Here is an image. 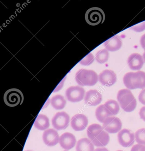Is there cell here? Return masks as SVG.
<instances>
[{
	"label": "cell",
	"mask_w": 145,
	"mask_h": 151,
	"mask_svg": "<svg viewBox=\"0 0 145 151\" xmlns=\"http://www.w3.org/2000/svg\"><path fill=\"white\" fill-rule=\"evenodd\" d=\"M87 135L95 146L104 147L109 142L110 136L108 133L102 126L98 124H93L88 127Z\"/></svg>",
	"instance_id": "obj_1"
},
{
	"label": "cell",
	"mask_w": 145,
	"mask_h": 151,
	"mask_svg": "<svg viewBox=\"0 0 145 151\" xmlns=\"http://www.w3.org/2000/svg\"><path fill=\"white\" fill-rule=\"evenodd\" d=\"M123 81L127 89H144L145 88V73L141 71L129 72L125 75Z\"/></svg>",
	"instance_id": "obj_2"
},
{
	"label": "cell",
	"mask_w": 145,
	"mask_h": 151,
	"mask_svg": "<svg viewBox=\"0 0 145 151\" xmlns=\"http://www.w3.org/2000/svg\"><path fill=\"white\" fill-rule=\"evenodd\" d=\"M117 100L121 108L125 112H133L136 108V99L131 92L128 89L120 90L118 93Z\"/></svg>",
	"instance_id": "obj_3"
},
{
	"label": "cell",
	"mask_w": 145,
	"mask_h": 151,
	"mask_svg": "<svg viewBox=\"0 0 145 151\" xmlns=\"http://www.w3.org/2000/svg\"><path fill=\"white\" fill-rule=\"evenodd\" d=\"M75 79L81 86H93L96 84L99 77L93 70L81 69L76 73Z\"/></svg>",
	"instance_id": "obj_4"
},
{
	"label": "cell",
	"mask_w": 145,
	"mask_h": 151,
	"mask_svg": "<svg viewBox=\"0 0 145 151\" xmlns=\"http://www.w3.org/2000/svg\"><path fill=\"white\" fill-rule=\"evenodd\" d=\"M85 18L88 24L92 26H95L104 22L105 14L100 8L93 7L87 11Z\"/></svg>",
	"instance_id": "obj_5"
},
{
	"label": "cell",
	"mask_w": 145,
	"mask_h": 151,
	"mask_svg": "<svg viewBox=\"0 0 145 151\" xmlns=\"http://www.w3.org/2000/svg\"><path fill=\"white\" fill-rule=\"evenodd\" d=\"M4 100L7 106L15 107L22 105L24 101V95L19 89L12 88L5 92Z\"/></svg>",
	"instance_id": "obj_6"
},
{
	"label": "cell",
	"mask_w": 145,
	"mask_h": 151,
	"mask_svg": "<svg viewBox=\"0 0 145 151\" xmlns=\"http://www.w3.org/2000/svg\"><path fill=\"white\" fill-rule=\"evenodd\" d=\"M102 127L108 133H116L122 129V122L118 117L110 116L105 119L103 122Z\"/></svg>",
	"instance_id": "obj_7"
},
{
	"label": "cell",
	"mask_w": 145,
	"mask_h": 151,
	"mask_svg": "<svg viewBox=\"0 0 145 151\" xmlns=\"http://www.w3.org/2000/svg\"><path fill=\"white\" fill-rule=\"evenodd\" d=\"M85 93L84 89L79 86H71L66 90L65 95L71 102H79L84 99Z\"/></svg>",
	"instance_id": "obj_8"
},
{
	"label": "cell",
	"mask_w": 145,
	"mask_h": 151,
	"mask_svg": "<svg viewBox=\"0 0 145 151\" xmlns=\"http://www.w3.org/2000/svg\"><path fill=\"white\" fill-rule=\"evenodd\" d=\"M70 121L69 115L64 112L56 113L52 118V122L54 128L58 130H63L68 127Z\"/></svg>",
	"instance_id": "obj_9"
},
{
	"label": "cell",
	"mask_w": 145,
	"mask_h": 151,
	"mask_svg": "<svg viewBox=\"0 0 145 151\" xmlns=\"http://www.w3.org/2000/svg\"><path fill=\"white\" fill-rule=\"evenodd\" d=\"M134 133L131 132L128 129L121 130L118 134V139L119 144L125 147H130L134 143Z\"/></svg>",
	"instance_id": "obj_10"
},
{
	"label": "cell",
	"mask_w": 145,
	"mask_h": 151,
	"mask_svg": "<svg viewBox=\"0 0 145 151\" xmlns=\"http://www.w3.org/2000/svg\"><path fill=\"white\" fill-rule=\"evenodd\" d=\"M99 80L102 85L110 87L116 82V75L112 70H106L99 75Z\"/></svg>",
	"instance_id": "obj_11"
},
{
	"label": "cell",
	"mask_w": 145,
	"mask_h": 151,
	"mask_svg": "<svg viewBox=\"0 0 145 151\" xmlns=\"http://www.w3.org/2000/svg\"><path fill=\"white\" fill-rule=\"evenodd\" d=\"M87 117L83 114L75 115L71 119V126L73 129L76 131L84 130L88 124Z\"/></svg>",
	"instance_id": "obj_12"
},
{
	"label": "cell",
	"mask_w": 145,
	"mask_h": 151,
	"mask_svg": "<svg viewBox=\"0 0 145 151\" xmlns=\"http://www.w3.org/2000/svg\"><path fill=\"white\" fill-rule=\"evenodd\" d=\"M43 140L45 144L48 146H54L58 144L60 140L59 134L53 129H48L44 132Z\"/></svg>",
	"instance_id": "obj_13"
},
{
	"label": "cell",
	"mask_w": 145,
	"mask_h": 151,
	"mask_svg": "<svg viewBox=\"0 0 145 151\" xmlns=\"http://www.w3.org/2000/svg\"><path fill=\"white\" fill-rule=\"evenodd\" d=\"M102 101V95L97 90H90L87 92L84 101L89 106H96L100 104Z\"/></svg>",
	"instance_id": "obj_14"
},
{
	"label": "cell",
	"mask_w": 145,
	"mask_h": 151,
	"mask_svg": "<svg viewBox=\"0 0 145 151\" xmlns=\"http://www.w3.org/2000/svg\"><path fill=\"white\" fill-rule=\"evenodd\" d=\"M59 143L63 149L69 150L75 146L76 144V137L71 133L65 132L60 137Z\"/></svg>",
	"instance_id": "obj_15"
},
{
	"label": "cell",
	"mask_w": 145,
	"mask_h": 151,
	"mask_svg": "<svg viewBox=\"0 0 145 151\" xmlns=\"http://www.w3.org/2000/svg\"><path fill=\"white\" fill-rule=\"evenodd\" d=\"M128 66L130 69L134 70H138L142 68L144 63L143 57L138 53L131 55L127 60Z\"/></svg>",
	"instance_id": "obj_16"
},
{
	"label": "cell",
	"mask_w": 145,
	"mask_h": 151,
	"mask_svg": "<svg viewBox=\"0 0 145 151\" xmlns=\"http://www.w3.org/2000/svg\"><path fill=\"white\" fill-rule=\"evenodd\" d=\"M104 45L107 51L115 52L121 48L122 46V40L118 36H115L105 41Z\"/></svg>",
	"instance_id": "obj_17"
},
{
	"label": "cell",
	"mask_w": 145,
	"mask_h": 151,
	"mask_svg": "<svg viewBox=\"0 0 145 151\" xmlns=\"http://www.w3.org/2000/svg\"><path fill=\"white\" fill-rule=\"evenodd\" d=\"M76 151H94V146L91 140L84 138L78 140L76 146Z\"/></svg>",
	"instance_id": "obj_18"
},
{
	"label": "cell",
	"mask_w": 145,
	"mask_h": 151,
	"mask_svg": "<svg viewBox=\"0 0 145 151\" xmlns=\"http://www.w3.org/2000/svg\"><path fill=\"white\" fill-rule=\"evenodd\" d=\"M95 116L98 121L100 122L103 123L105 119L110 116H113V115L104 105H101L96 109Z\"/></svg>",
	"instance_id": "obj_19"
},
{
	"label": "cell",
	"mask_w": 145,
	"mask_h": 151,
	"mask_svg": "<svg viewBox=\"0 0 145 151\" xmlns=\"http://www.w3.org/2000/svg\"><path fill=\"white\" fill-rule=\"evenodd\" d=\"M34 126L40 130H45L49 127V119L46 115L39 114L36 118L34 124Z\"/></svg>",
	"instance_id": "obj_20"
},
{
	"label": "cell",
	"mask_w": 145,
	"mask_h": 151,
	"mask_svg": "<svg viewBox=\"0 0 145 151\" xmlns=\"http://www.w3.org/2000/svg\"><path fill=\"white\" fill-rule=\"evenodd\" d=\"M51 104L55 109L60 110L65 107L66 101L62 95H56L51 99Z\"/></svg>",
	"instance_id": "obj_21"
},
{
	"label": "cell",
	"mask_w": 145,
	"mask_h": 151,
	"mask_svg": "<svg viewBox=\"0 0 145 151\" xmlns=\"http://www.w3.org/2000/svg\"><path fill=\"white\" fill-rule=\"evenodd\" d=\"M104 105L110 111L113 116L116 115L119 112L120 107L119 104L115 100H110L106 101Z\"/></svg>",
	"instance_id": "obj_22"
},
{
	"label": "cell",
	"mask_w": 145,
	"mask_h": 151,
	"mask_svg": "<svg viewBox=\"0 0 145 151\" xmlns=\"http://www.w3.org/2000/svg\"><path fill=\"white\" fill-rule=\"evenodd\" d=\"M109 53L107 49H102L98 51L95 55V59L98 63L102 64L107 61Z\"/></svg>",
	"instance_id": "obj_23"
},
{
	"label": "cell",
	"mask_w": 145,
	"mask_h": 151,
	"mask_svg": "<svg viewBox=\"0 0 145 151\" xmlns=\"http://www.w3.org/2000/svg\"><path fill=\"white\" fill-rule=\"evenodd\" d=\"M136 142L139 145H145V129L142 128L138 130L135 133Z\"/></svg>",
	"instance_id": "obj_24"
},
{
	"label": "cell",
	"mask_w": 145,
	"mask_h": 151,
	"mask_svg": "<svg viewBox=\"0 0 145 151\" xmlns=\"http://www.w3.org/2000/svg\"><path fill=\"white\" fill-rule=\"evenodd\" d=\"M94 61V56L92 53L87 55L83 60H81L79 63L84 66H88L91 65Z\"/></svg>",
	"instance_id": "obj_25"
},
{
	"label": "cell",
	"mask_w": 145,
	"mask_h": 151,
	"mask_svg": "<svg viewBox=\"0 0 145 151\" xmlns=\"http://www.w3.org/2000/svg\"><path fill=\"white\" fill-rule=\"evenodd\" d=\"M130 29L138 32H141L145 30V21L132 26L130 28Z\"/></svg>",
	"instance_id": "obj_26"
},
{
	"label": "cell",
	"mask_w": 145,
	"mask_h": 151,
	"mask_svg": "<svg viewBox=\"0 0 145 151\" xmlns=\"http://www.w3.org/2000/svg\"><path fill=\"white\" fill-rule=\"evenodd\" d=\"M131 151H145V145L139 144L134 145L132 147Z\"/></svg>",
	"instance_id": "obj_27"
},
{
	"label": "cell",
	"mask_w": 145,
	"mask_h": 151,
	"mask_svg": "<svg viewBox=\"0 0 145 151\" xmlns=\"http://www.w3.org/2000/svg\"><path fill=\"white\" fill-rule=\"evenodd\" d=\"M139 100L141 104L145 105V88L140 93L139 96Z\"/></svg>",
	"instance_id": "obj_28"
},
{
	"label": "cell",
	"mask_w": 145,
	"mask_h": 151,
	"mask_svg": "<svg viewBox=\"0 0 145 151\" xmlns=\"http://www.w3.org/2000/svg\"><path fill=\"white\" fill-rule=\"evenodd\" d=\"M139 114L140 116V118L143 120V121L145 122V106L142 107L141 109L139 112Z\"/></svg>",
	"instance_id": "obj_29"
},
{
	"label": "cell",
	"mask_w": 145,
	"mask_h": 151,
	"mask_svg": "<svg viewBox=\"0 0 145 151\" xmlns=\"http://www.w3.org/2000/svg\"><path fill=\"white\" fill-rule=\"evenodd\" d=\"M140 44L141 47L145 51V34H144L141 38Z\"/></svg>",
	"instance_id": "obj_30"
},
{
	"label": "cell",
	"mask_w": 145,
	"mask_h": 151,
	"mask_svg": "<svg viewBox=\"0 0 145 151\" xmlns=\"http://www.w3.org/2000/svg\"><path fill=\"white\" fill-rule=\"evenodd\" d=\"M94 151H109L106 147H99L96 148Z\"/></svg>",
	"instance_id": "obj_31"
},
{
	"label": "cell",
	"mask_w": 145,
	"mask_h": 151,
	"mask_svg": "<svg viewBox=\"0 0 145 151\" xmlns=\"http://www.w3.org/2000/svg\"><path fill=\"white\" fill-rule=\"evenodd\" d=\"M143 60H144V61L145 62V51L143 54Z\"/></svg>",
	"instance_id": "obj_32"
},
{
	"label": "cell",
	"mask_w": 145,
	"mask_h": 151,
	"mask_svg": "<svg viewBox=\"0 0 145 151\" xmlns=\"http://www.w3.org/2000/svg\"><path fill=\"white\" fill-rule=\"evenodd\" d=\"M122 151V150H118V151Z\"/></svg>",
	"instance_id": "obj_33"
},
{
	"label": "cell",
	"mask_w": 145,
	"mask_h": 151,
	"mask_svg": "<svg viewBox=\"0 0 145 151\" xmlns=\"http://www.w3.org/2000/svg\"><path fill=\"white\" fill-rule=\"evenodd\" d=\"M29 151V150H28V151Z\"/></svg>",
	"instance_id": "obj_34"
},
{
	"label": "cell",
	"mask_w": 145,
	"mask_h": 151,
	"mask_svg": "<svg viewBox=\"0 0 145 151\" xmlns=\"http://www.w3.org/2000/svg\"></svg>",
	"instance_id": "obj_35"
}]
</instances>
